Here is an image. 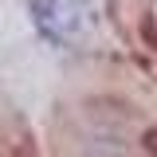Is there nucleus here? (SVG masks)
<instances>
[{
  "label": "nucleus",
  "mask_w": 157,
  "mask_h": 157,
  "mask_svg": "<svg viewBox=\"0 0 157 157\" xmlns=\"http://www.w3.org/2000/svg\"><path fill=\"white\" fill-rule=\"evenodd\" d=\"M32 16L51 43H71L86 24L82 0H32Z\"/></svg>",
  "instance_id": "1"
}]
</instances>
